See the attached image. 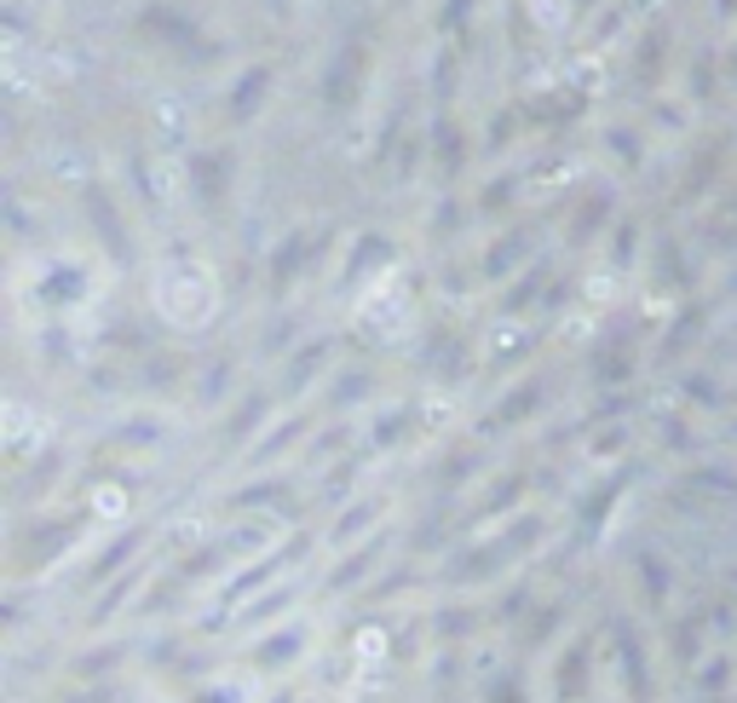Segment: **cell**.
I'll return each mask as SVG.
<instances>
[{"instance_id": "cell-1", "label": "cell", "mask_w": 737, "mask_h": 703, "mask_svg": "<svg viewBox=\"0 0 737 703\" xmlns=\"http://www.w3.org/2000/svg\"><path fill=\"white\" fill-rule=\"evenodd\" d=\"M530 542H542V519H519L513 531H501V537H490V542L467 548V554H455L444 576H449V583H490V576H496L501 565H513Z\"/></svg>"}, {"instance_id": "cell-2", "label": "cell", "mask_w": 737, "mask_h": 703, "mask_svg": "<svg viewBox=\"0 0 737 703\" xmlns=\"http://www.w3.org/2000/svg\"><path fill=\"white\" fill-rule=\"evenodd\" d=\"M594 686V640L576 635L565 651L553 658V703H582Z\"/></svg>"}, {"instance_id": "cell-3", "label": "cell", "mask_w": 737, "mask_h": 703, "mask_svg": "<svg viewBox=\"0 0 737 703\" xmlns=\"http://www.w3.org/2000/svg\"><path fill=\"white\" fill-rule=\"evenodd\" d=\"M617 663H622V681H628V692L633 697H651V669H646V646H640V629H633V623H617Z\"/></svg>"}, {"instance_id": "cell-4", "label": "cell", "mask_w": 737, "mask_h": 703, "mask_svg": "<svg viewBox=\"0 0 737 703\" xmlns=\"http://www.w3.org/2000/svg\"><path fill=\"white\" fill-rule=\"evenodd\" d=\"M633 576H640V599L657 612V606H669V594H674V576H669V560L657 554V548H640L633 554Z\"/></svg>"}, {"instance_id": "cell-5", "label": "cell", "mask_w": 737, "mask_h": 703, "mask_svg": "<svg viewBox=\"0 0 737 703\" xmlns=\"http://www.w3.org/2000/svg\"><path fill=\"white\" fill-rule=\"evenodd\" d=\"M387 560V537H375V542H358V554H346L340 565H335V576H328V594H346V588H358V583H369V571Z\"/></svg>"}, {"instance_id": "cell-6", "label": "cell", "mask_w": 737, "mask_h": 703, "mask_svg": "<svg viewBox=\"0 0 737 703\" xmlns=\"http://www.w3.org/2000/svg\"><path fill=\"white\" fill-rule=\"evenodd\" d=\"M300 651H306V629H277V635H265L260 646H253V663L260 669H289Z\"/></svg>"}, {"instance_id": "cell-7", "label": "cell", "mask_w": 737, "mask_h": 703, "mask_svg": "<svg viewBox=\"0 0 737 703\" xmlns=\"http://www.w3.org/2000/svg\"><path fill=\"white\" fill-rule=\"evenodd\" d=\"M622 485H628V479L617 473V479H605V490H594L588 501H582V513H576V542H588V537L599 531V524L611 519V501L622 496Z\"/></svg>"}, {"instance_id": "cell-8", "label": "cell", "mask_w": 737, "mask_h": 703, "mask_svg": "<svg viewBox=\"0 0 737 703\" xmlns=\"http://www.w3.org/2000/svg\"><path fill=\"white\" fill-rule=\"evenodd\" d=\"M300 554H306V537H294L283 560H260V565H253V571H242V576H237V583H225V599H242L248 588H260V583H271V576H277V571H283V565H294Z\"/></svg>"}, {"instance_id": "cell-9", "label": "cell", "mask_w": 737, "mask_h": 703, "mask_svg": "<svg viewBox=\"0 0 737 703\" xmlns=\"http://www.w3.org/2000/svg\"><path fill=\"white\" fill-rule=\"evenodd\" d=\"M133 548H144V531H127V537H116V542H110V554L98 560V565H93L87 576H93V583H105L110 571H121L127 560H133Z\"/></svg>"}, {"instance_id": "cell-10", "label": "cell", "mask_w": 737, "mask_h": 703, "mask_svg": "<svg viewBox=\"0 0 737 703\" xmlns=\"http://www.w3.org/2000/svg\"><path fill=\"white\" fill-rule=\"evenodd\" d=\"M485 703H530V692H524L519 674H496L490 692H485Z\"/></svg>"}, {"instance_id": "cell-11", "label": "cell", "mask_w": 737, "mask_h": 703, "mask_svg": "<svg viewBox=\"0 0 737 703\" xmlns=\"http://www.w3.org/2000/svg\"><path fill=\"white\" fill-rule=\"evenodd\" d=\"M375 519H380V501H369V508H358V513H346V519L335 524V542H351V537H358L364 524H375Z\"/></svg>"}, {"instance_id": "cell-12", "label": "cell", "mask_w": 737, "mask_h": 703, "mask_svg": "<svg viewBox=\"0 0 737 703\" xmlns=\"http://www.w3.org/2000/svg\"><path fill=\"white\" fill-rule=\"evenodd\" d=\"M726 674H731V663H726V658H715V663H708V669L697 674V692H703V697H720V692H726Z\"/></svg>"}, {"instance_id": "cell-13", "label": "cell", "mask_w": 737, "mask_h": 703, "mask_svg": "<svg viewBox=\"0 0 737 703\" xmlns=\"http://www.w3.org/2000/svg\"><path fill=\"white\" fill-rule=\"evenodd\" d=\"M283 496H289V485H260V490L231 496V508H265V501H283Z\"/></svg>"}, {"instance_id": "cell-14", "label": "cell", "mask_w": 737, "mask_h": 703, "mask_svg": "<svg viewBox=\"0 0 737 703\" xmlns=\"http://www.w3.org/2000/svg\"><path fill=\"white\" fill-rule=\"evenodd\" d=\"M680 658H703V617H692V623H680Z\"/></svg>"}, {"instance_id": "cell-15", "label": "cell", "mask_w": 737, "mask_h": 703, "mask_svg": "<svg viewBox=\"0 0 737 703\" xmlns=\"http://www.w3.org/2000/svg\"><path fill=\"white\" fill-rule=\"evenodd\" d=\"M191 703H237V692H225V686H202V692H191Z\"/></svg>"}]
</instances>
